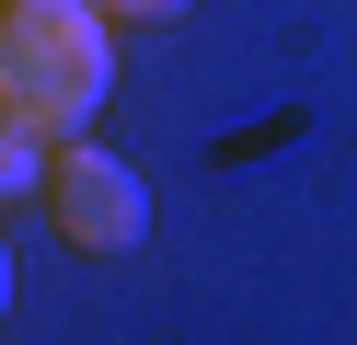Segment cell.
<instances>
[{
  "mask_svg": "<svg viewBox=\"0 0 357 345\" xmlns=\"http://www.w3.org/2000/svg\"><path fill=\"white\" fill-rule=\"evenodd\" d=\"M0 322H12V242H0Z\"/></svg>",
  "mask_w": 357,
  "mask_h": 345,
  "instance_id": "5b68a950",
  "label": "cell"
},
{
  "mask_svg": "<svg viewBox=\"0 0 357 345\" xmlns=\"http://www.w3.org/2000/svg\"><path fill=\"white\" fill-rule=\"evenodd\" d=\"M116 92V23L93 0H0V127L24 138H93Z\"/></svg>",
  "mask_w": 357,
  "mask_h": 345,
  "instance_id": "6da1fadb",
  "label": "cell"
},
{
  "mask_svg": "<svg viewBox=\"0 0 357 345\" xmlns=\"http://www.w3.org/2000/svg\"><path fill=\"white\" fill-rule=\"evenodd\" d=\"M35 207L58 219L70 253H139L150 242V184H139V161H116L104 138H58Z\"/></svg>",
  "mask_w": 357,
  "mask_h": 345,
  "instance_id": "7a4b0ae2",
  "label": "cell"
},
{
  "mask_svg": "<svg viewBox=\"0 0 357 345\" xmlns=\"http://www.w3.org/2000/svg\"><path fill=\"white\" fill-rule=\"evenodd\" d=\"M104 23H173V12H196V0H93Z\"/></svg>",
  "mask_w": 357,
  "mask_h": 345,
  "instance_id": "277c9868",
  "label": "cell"
},
{
  "mask_svg": "<svg viewBox=\"0 0 357 345\" xmlns=\"http://www.w3.org/2000/svg\"><path fill=\"white\" fill-rule=\"evenodd\" d=\"M35 184H47V138L0 127V207H12V196H35Z\"/></svg>",
  "mask_w": 357,
  "mask_h": 345,
  "instance_id": "3957f363",
  "label": "cell"
}]
</instances>
